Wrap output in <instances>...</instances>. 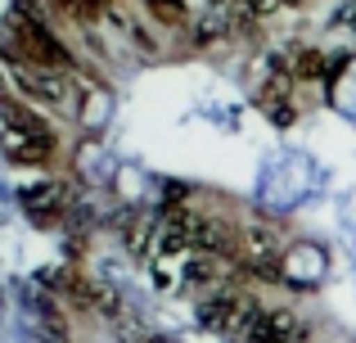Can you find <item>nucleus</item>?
<instances>
[{"label": "nucleus", "instance_id": "obj_1", "mask_svg": "<svg viewBox=\"0 0 356 343\" xmlns=\"http://www.w3.org/2000/svg\"><path fill=\"white\" fill-rule=\"evenodd\" d=\"M248 317H252V303L243 298V294H235V289L208 294V298L199 303V321L208 330H217V335H239Z\"/></svg>", "mask_w": 356, "mask_h": 343}, {"label": "nucleus", "instance_id": "obj_2", "mask_svg": "<svg viewBox=\"0 0 356 343\" xmlns=\"http://www.w3.org/2000/svg\"><path fill=\"white\" fill-rule=\"evenodd\" d=\"M235 339L239 343H293V339H302V326H298L289 312L252 308V317L243 321V330H239Z\"/></svg>", "mask_w": 356, "mask_h": 343}, {"label": "nucleus", "instance_id": "obj_3", "mask_svg": "<svg viewBox=\"0 0 356 343\" xmlns=\"http://www.w3.org/2000/svg\"><path fill=\"white\" fill-rule=\"evenodd\" d=\"M5 159L18 168H41L54 159V136L50 131H5Z\"/></svg>", "mask_w": 356, "mask_h": 343}, {"label": "nucleus", "instance_id": "obj_4", "mask_svg": "<svg viewBox=\"0 0 356 343\" xmlns=\"http://www.w3.org/2000/svg\"><path fill=\"white\" fill-rule=\"evenodd\" d=\"M23 208L32 221H41V226H54V221L63 217V190L59 185H27L23 190Z\"/></svg>", "mask_w": 356, "mask_h": 343}, {"label": "nucleus", "instance_id": "obj_5", "mask_svg": "<svg viewBox=\"0 0 356 343\" xmlns=\"http://www.w3.org/2000/svg\"><path fill=\"white\" fill-rule=\"evenodd\" d=\"M261 109H266L270 118H275L280 127H289L298 118V104H293V77H270L266 86H261Z\"/></svg>", "mask_w": 356, "mask_h": 343}, {"label": "nucleus", "instance_id": "obj_6", "mask_svg": "<svg viewBox=\"0 0 356 343\" xmlns=\"http://www.w3.org/2000/svg\"><path fill=\"white\" fill-rule=\"evenodd\" d=\"M221 257L217 253H194L190 262H185V271H181V280H185V289H203V285H221Z\"/></svg>", "mask_w": 356, "mask_h": 343}, {"label": "nucleus", "instance_id": "obj_7", "mask_svg": "<svg viewBox=\"0 0 356 343\" xmlns=\"http://www.w3.org/2000/svg\"><path fill=\"white\" fill-rule=\"evenodd\" d=\"M289 77H293V81H325V77H330V59H325L321 50H293V59H289Z\"/></svg>", "mask_w": 356, "mask_h": 343}, {"label": "nucleus", "instance_id": "obj_8", "mask_svg": "<svg viewBox=\"0 0 356 343\" xmlns=\"http://www.w3.org/2000/svg\"><path fill=\"white\" fill-rule=\"evenodd\" d=\"M140 5H145L149 18H158L163 27H185V23H190V9H185V0H140Z\"/></svg>", "mask_w": 356, "mask_h": 343}, {"label": "nucleus", "instance_id": "obj_9", "mask_svg": "<svg viewBox=\"0 0 356 343\" xmlns=\"http://www.w3.org/2000/svg\"><path fill=\"white\" fill-rule=\"evenodd\" d=\"M45 5H50V9H59V14H68V9H72V0H45Z\"/></svg>", "mask_w": 356, "mask_h": 343}, {"label": "nucleus", "instance_id": "obj_10", "mask_svg": "<svg viewBox=\"0 0 356 343\" xmlns=\"http://www.w3.org/2000/svg\"><path fill=\"white\" fill-rule=\"evenodd\" d=\"M108 5H113V0H108Z\"/></svg>", "mask_w": 356, "mask_h": 343}]
</instances>
